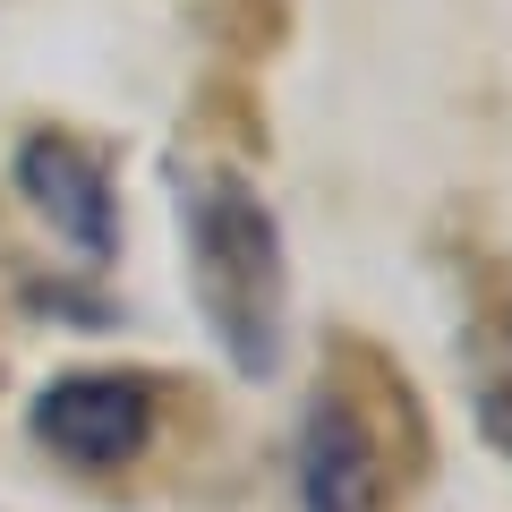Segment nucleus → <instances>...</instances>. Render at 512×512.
Instances as JSON below:
<instances>
[{
    "label": "nucleus",
    "instance_id": "obj_3",
    "mask_svg": "<svg viewBox=\"0 0 512 512\" xmlns=\"http://www.w3.org/2000/svg\"><path fill=\"white\" fill-rule=\"evenodd\" d=\"M393 478H384V444L359 419L342 384H316L308 419H299V512H384Z\"/></svg>",
    "mask_w": 512,
    "mask_h": 512
},
{
    "label": "nucleus",
    "instance_id": "obj_4",
    "mask_svg": "<svg viewBox=\"0 0 512 512\" xmlns=\"http://www.w3.org/2000/svg\"><path fill=\"white\" fill-rule=\"evenodd\" d=\"M9 171H18L26 205H35L86 265H103V256L120 248V197H111V171H103L94 146H77V137H60V128H35Z\"/></svg>",
    "mask_w": 512,
    "mask_h": 512
},
{
    "label": "nucleus",
    "instance_id": "obj_2",
    "mask_svg": "<svg viewBox=\"0 0 512 512\" xmlns=\"http://www.w3.org/2000/svg\"><path fill=\"white\" fill-rule=\"evenodd\" d=\"M35 444L69 470H120V461L146 453V427H154V384L146 376H120V367H77V376H52L26 410Z\"/></svg>",
    "mask_w": 512,
    "mask_h": 512
},
{
    "label": "nucleus",
    "instance_id": "obj_1",
    "mask_svg": "<svg viewBox=\"0 0 512 512\" xmlns=\"http://www.w3.org/2000/svg\"><path fill=\"white\" fill-rule=\"evenodd\" d=\"M180 239H188V291L205 333L239 376L282 367V316H291V265H282V222L239 171L180 163Z\"/></svg>",
    "mask_w": 512,
    "mask_h": 512
},
{
    "label": "nucleus",
    "instance_id": "obj_5",
    "mask_svg": "<svg viewBox=\"0 0 512 512\" xmlns=\"http://www.w3.org/2000/svg\"><path fill=\"white\" fill-rule=\"evenodd\" d=\"M470 410H478V436L512 461V299L470 333Z\"/></svg>",
    "mask_w": 512,
    "mask_h": 512
}]
</instances>
